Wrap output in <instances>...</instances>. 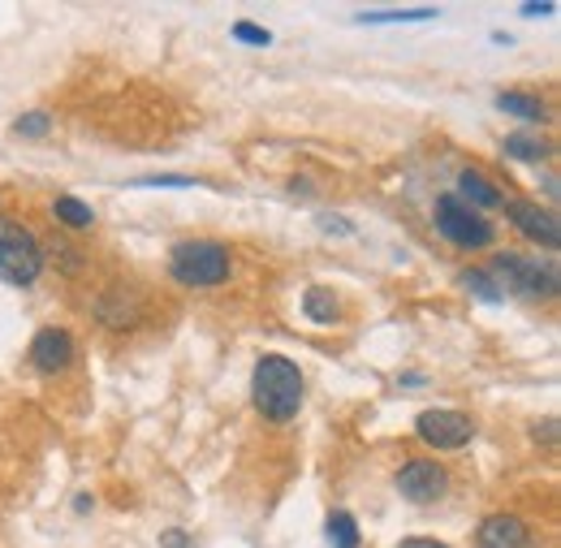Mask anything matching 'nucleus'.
Returning <instances> with one entry per match:
<instances>
[{
    "label": "nucleus",
    "mask_w": 561,
    "mask_h": 548,
    "mask_svg": "<svg viewBox=\"0 0 561 548\" xmlns=\"http://www.w3.org/2000/svg\"><path fill=\"white\" fill-rule=\"evenodd\" d=\"M251 393H255V411L264 419L290 424L303 411V367L294 358H285V354H264L255 363Z\"/></svg>",
    "instance_id": "f257e3e1"
},
{
    "label": "nucleus",
    "mask_w": 561,
    "mask_h": 548,
    "mask_svg": "<svg viewBox=\"0 0 561 548\" xmlns=\"http://www.w3.org/2000/svg\"><path fill=\"white\" fill-rule=\"evenodd\" d=\"M233 272V255L229 246L212 242V238H186L169 251V277L178 285H191V290H212L224 285Z\"/></svg>",
    "instance_id": "f03ea898"
},
{
    "label": "nucleus",
    "mask_w": 561,
    "mask_h": 548,
    "mask_svg": "<svg viewBox=\"0 0 561 548\" xmlns=\"http://www.w3.org/2000/svg\"><path fill=\"white\" fill-rule=\"evenodd\" d=\"M488 277L497 281L501 294H519V299H532V303L558 299V264H540V259L501 251V255L488 264Z\"/></svg>",
    "instance_id": "7ed1b4c3"
},
{
    "label": "nucleus",
    "mask_w": 561,
    "mask_h": 548,
    "mask_svg": "<svg viewBox=\"0 0 561 548\" xmlns=\"http://www.w3.org/2000/svg\"><path fill=\"white\" fill-rule=\"evenodd\" d=\"M48 268L44 242L22 220H0V281L9 285H35Z\"/></svg>",
    "instance_id": "20e7f679"
},
{
    "label": "nucleus",
    "mask_w": 561,
    "mask_h": 548,
    "mask_svg": "<svg viewBox=\"0 0 561 548\" xmlns=\"http://www.w3.org/2000/svg\"><path fill=\"white\" fill-rule=\"evenodd\" d=\"M432 220H437V233L446 238L449 246H462V251H484L497 238L492 224L479 217L475 208H466L458 195H437Z\"/></svg>",
    "instance_id": "39448f33"
},
{
    "label": "nucleus",
    "mask_w": 561,
    "mask_h": 548,
    "mask_svg": "<svg viewBox=\"0 0 561 548\" xmlns=\"http://www.w3.org/2000/svg\"><path fill=\"white\" fill-rule=\"evenodd\" d=\"M393 484H398V492H402L406 501L432 506V501H441L449 492V471L437 462V458H411V462L398 466Z\"/></svg>",
    "instance_id": "423d86ee"
},
{
    "label": "nucleus",
    "mask_w": 561,
    "mask_h": 548,
    "mask_svg": "<svg viewBox=\"0 0 561 548\" xmlns=\"http://www.w3.org/2000/svg\"><path fill=\"white\" fill-rule=\"evenodd\" d=\"M415 433L424 445H432V449H462V445H471L475 440V424L462 415V411H424L419 419H415Z\"/></svg>",
    "instance_id": "0eeeda50"
},
{
    "label": "nucleus",
    "mask_w": 561,
    "mask_h": 548,
    "mask_svg": "<svg viewBox=\"0 0 561 548\" xmlns=\"http://www.w3.org/2000/svg\"><path fill=\"white\" fill-rule=\"evenodd\" d=\"M31 363H35L44 376L65 372V367L74 363V337H70V329L48 325V329L35 332V337H31Z\"/></svg>",
    "instance_id": "6e6552de"
},
{
    "label": "nucleus",
    "mask_w": 561,
    "mask_h": 548,
    "mask_svg": "<svg viewBox=\"0 0 561 548\" xmlns=\"http://www.w3.org/2000/svg\"><path fill=\"white\" fill-rule=\"evenodd\" d=\"M96 320H100L105 329L125 332L143 320V303H138V294H134V290L112 285V290H105V294L96 299Z\"/></svg>",
    "instance_id": "1a4fd4ad"
},
{
    "label": "nucleus",
    "mask_w": 561,
    "mask_h": 548,
    "mask_svg": "<svg viewBox=\"0 0 561 548\" xmlns=\"http://www.w3.org/2000/svg\"><path fill=\"white\" fill-rule=\"evenodd\" d=\"M475 545L479 548H532V527L519 519V514H488L475 532Z\"/></svg>",
    "instance_id": "9d476101"
},
{
    "label": "nucleus",
    "mask_w": 561,
    "mask_h": 548,
    "mask_svg": "<svg viewBox=\"0 0 561 548\" xmlns=\"http://www.w3.org/2000/svg\"><path fill=\"white\" fill-rule=\"evenodd\" d=\"M510 224H514L523 238H532V242H540V246H549V251L561 246L558 217H553L549 208H540V204H510Z\"/></svg>",
    "instance_id": "9b49d317"
},
{
    "label": "nucleus",
    "mask_w": 561,
    "mask_h": 548,
    "mask_svg": "<svg viewBox=\"0 0 561 548\" xmlns=\"http://www.w3.org/2000/svg\"><path fill=\"white\" fill-rule=\"evenodd\" d=\"M458 191H462L475 208H488V212H492V208H505L501 186H497V182H488L479 169H462V173H458ZM462 195H458V199H462ZM471 204H466V208H471Z\"/></svg>",
    "instance_id": "f8f14e48"
},
{
    "label": "nucleus",
    "mask_w": 561,
    "mask_h": 548,
    "mask_svg": "<svg viewBox=\"0 0 561 548\" xmlns=\"http://www.w3.org/2000/svg\"><path fill=\"white\" fill-rule=\"evenodd\" d=\"M497 109L510 112V117H523V121H532V125H540L549 109H545V100L536 96V92H523V87H514V92H501L497 96Z\"/></svg>",
    "instance_id": "ddd939ff"
},
{
    "label": "nucleus",
    "mask_w": 561,
    "mask_h": 548,
    "mask_svg": "<svg viewBox=\"0 0 561 548\" xmlns=\"http://www.w3.org/2000/svg\"><path fill=\"white\" fill-rule=\"evenodd\" d=\"M303 316H307V320H316V325H333L337 316H341L337 294L333 290H325V285H312V290L303 294Z\"/></svg>",
    "instance_id": "4468645a"
},
{
    "label": "nucleus",
    "mask_w": 561,
    "mask_h": 548,
    "mask_svg": "<svg viewBox=\"0 0 561 548\" xmlns=\"http://www.w3.org/2000/svg\"><path fill=\"white\" fill-rule=\"evenodd\" d=\"M52 217L61 220L65 229H92L96 224V212L83 199H74V195H57L52 199Z\"/></svg>",
    "instance_id": "2eb2a0df"
},
{
    "label": "nucleus",
    "mask_w": 561,
    "mask_h": 548,
    "mask_svg": "<svg viewBox=\"0 0 561 548\" xmlns=\"http://www.w3.org/2000/svg\"><path fill=\"white\" fill-rule=\"evenodd\" d=\"M505 156L527 160V165H540V160L549 156V143H545L540 134H510V138H505Z\"/></svg>",
    "instance_id": "dca6fc26"
},
{
    "label": "nucleus",
    "mask_w": 561,
    "mask_h": 548,
    "mask_svg": "<svg viewBox=\"0 0 561 548\" xmlns=\"http://www.w3.org/2000/svg\"><path fill=\"white\" fill-rule=\"evenodd\" d=\"M428 17H437V9H367V13H358V22L363 26H380V22H428Z\"/></svg>",
    "instance_id": "f3484780"
},
{
    "label": "nucleus",
    "mask_w": 561,
    "mask_h": 548,
    "mask_svg": "<svg viewBox=\"0 0 561 548\" xmlns=\"http://www.w3.org/2000/svg\"><path fill=\"white\" fill-rule=\"evenodd\" d=\"M458 281H462V290H471L479 303H501V299H505V294L497 290V281L488 277V268H462Z\"/></svg>",
    "instance_id": "a211bd4d"
},
{
    "label": "nucleus",
    "mask_w": 561,
    "mask_h": 548,
    "mask_svg": "<svg viewBox=\"0 0 561 548\" xmlns=\"http://www.w3.org/2000/svg\"><path fill=\"white\" fill-rule=\"evenodd\" d=\"M329 545L358 548V523H354L350 510H333V514H329Z\"/></svg>",
    "instance_id": "6ab92c4d"
},
{
    "label": "nucleus",
    "mask_w": 561,
    "mask_h": 548,
    "mask_svg": "<svg viewBox=\"0 0 561 548\" xmlns=\"http://www.w3.org/2000/svg\"><path fill=\"white\" fill-rule=\"evenodd\" d=\"M48 130H52V117L48 112H22L13 121V134H22V138H44Z\"/></svg>",
    "instance_id": "aec40b11"
},
{
    "label": "nucleus",
    "mask_w": 561,
    "mask_h": 548,
    "mask_svg": "<svg viewBox=\"0 0 561 548\" xmlns=\"http://www.w3.org/2000/svg\"><path fill=\"white\" fill-rule=\"evenodd\" d=\"M233 39L237 44H251V48H268L272 44V35L264 26H255V22H233Z\"/></svg>",
    "instance_id": "412c9836"
},
{
    "label": "nucleus",
    "mask_w": 561,
    "mask_h": 548,
    "mask_svg": "<svg viewBox=\"0 0 561 548\" xmlns=\"http://www.w3.org/2000/svg\"><path fill=\"white\" fill-rule=\"evenodd\" d=\"M138 186H160V191H191V186H199L195 178H169V173H160V178H138Z\"/></svg>",
    "instance_id": "4be33fe9"
},
{
    "label": "nucleus",
    "mask_w": 561,
    "mask_h": 548,
    "mask_svg": "<svg viewBox=\"0 0 561 548\" xmlns=\"http://www.w3.org/2000/svg\"><path fill=\"white\" fill-rule=\"evenodd\" d=\"M160 548H195V540L182 527H169V532H160Z\"/></svg>",
    "instance_id": "5701e85b"
},
{
    "label": "nucleus",
    "mask_w": 561,
    "mask_h": 548,
    "mask_svg": "<svg viewBox=\"0 0 561 548\" xmlns=\"http://www.w3.org/2000/svg\"><path fill=\"white\" fill-rule=\"evenodd\" d=\"M398 548H453V545H446V540H437V536H406Z\"/></svg>",
    "instance_id": "b1692460"
},
{
    "label": "nucleus",
    "mask_w": 561,
    "mask_h": 548,
    "mask_svg": "<svg viewBox=\"0 0 561 548\" xmlns=\"http://www.w3.org/2000/svg\"><path fill=\"white\" fill-rule=\"evenodd\" d=\"M549 13H558L553 0H545V4H523V17H549Z\"/></svg>",
    "instance_id": "393cba45"
},
{
    "label": "nucleus",
    "mask_w": 561,
    "mask_h": 548,
    "mask_svg": "<svg viewBox=\"0 0 561 548\" xmlns=\"http://www.w3.org/2000/svg\"><path fill=\"white\" fill-rule=\"evenodd\" d=\"M545 437V445H558V419H545L540 428H536V440Z\"/></svg>",
    "instance_id": "a878e982"
},
{
    "label": "nucleus",
    "mask_w": 561,
    "mask_h": 548,
    "mask_svg": "<svg viewBox=\"0 0 561 548\" xmlns=\"http://www.w3.org/2000/svg\"><path fill=\"white\" fill-rule=\"evenodd\" d=\"M74 506H78V514H92V510H96V501H92L87 492H83V497H74Z\"/></svg>",
    "instance_id": "bb28decb"
}]
</instances>
